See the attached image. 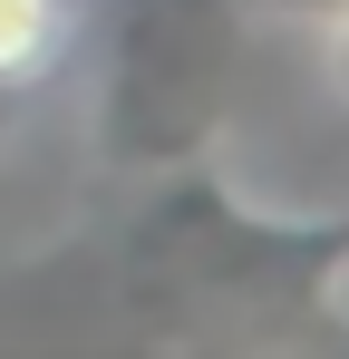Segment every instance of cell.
<instances>
[{
  "mask_svg": "<svg viewBox=\"0 0 349 359\" xmlns=\"http://www.w3.org/2000/svg\"><path fill=\"white\" fill-rule=\"evenodd\" d=\"M78 29V0H0V88H39Z\"/></svg>",
  "mask_w": 349,
  "mask_h": 359,
  "instance_id": "6da1fadb",
  "label": "cell"
},
{
  "mask_svg": "<svg viewBox=\"0 0 349 359\" xmlns=\"http://www.w3.org/2000/svg\"><path fill=\"white\" fill-rule=\"evenodd\" d=\"M10 117H20V88H0V136H10Z\"/></svg>",
  "mask_w": 349,
  "mask_h": 359,
  "instance_id": "7a4b0ae2",
  "label": "cell"
},
{
  "mask_svg": "<svg viewBox=\"0 0 349 359\" xmlns=\"http://www.w3.org/2000/svg\"><path fill=\"white\" fill-rule=\"evenodd\" d=\"M340 68H349V10H340Z\"/></svg>",
  "mask_w": 349,
  "mask_h": 359,
  "instance_id": "3957f363",
  "label": "cell"
}]
</instances>
